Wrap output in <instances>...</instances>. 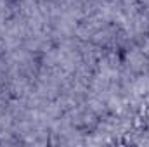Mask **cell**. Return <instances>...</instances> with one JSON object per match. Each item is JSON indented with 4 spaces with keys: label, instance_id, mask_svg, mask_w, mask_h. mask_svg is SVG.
Listing matches in <instances>:
<instances>
[{
    "label": "cell",
    "instance_id": "cell-1",
    "mask_svg": "<svg viewBox=\"0 0 149 147\" xmlns=\"http://www.w3.org/2000/svg\"><path fill=\"white\" fill-rule=\"evenodd\" d=\"M146 118H149V106H148V111H146Z\"/></svg>",
    "mask_w": 149,
    "mask_h": 147
}]
</instances>
